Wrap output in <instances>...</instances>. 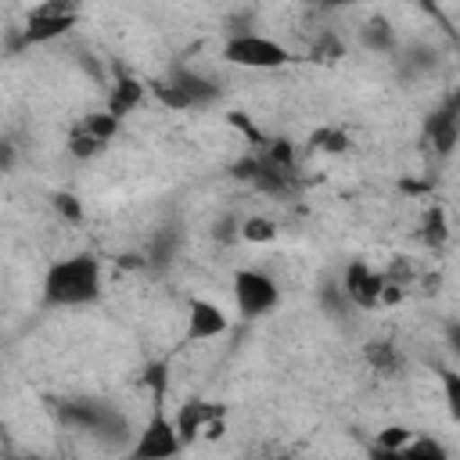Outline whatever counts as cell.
I'll list each match as a JSON object with an SVG mask.
<instances>
[{
    "mask_svg": "<svg viewBox=\"0 0 460 460\" xmlns=\"http://www.w3.org/2000/svg\"><path fill=\"white\" fill-rule=\"evenodd\" d=\"M104 291V270L93 252H75L47 266L40 295L47 309H83L93 305Z\"/></svg>",
    "mask_w": 460,
    "mask_h": 460,
    "instance_id": "cell-1",
    "label": "cell"
},
{
    "mask_svg": "<svg viewBox=\"0 0 460 460\" xmlns=\"http://www.w3.org/2000/svg\"><path fill=\"white\" fill-rule=\"evenodd\" d=\"M58 424L93 435L104 449H126V435H129V417L111 406L108 399H93V395H75V399H58L54 406Z\"/></svg>",
    "mask_w": 460,
    "mask_h": 460,
    "instance_id": "cell-2",
    "label": "cell"
},
{
    "mask_svg": "<svg viewBox=\"0 0 460 460\" xmlns=\"http://www.w3.org/2000/svg\"><path fill=\"white\" fill-rule=\"evenodd\" d=\"M176 453H183V442H180V431L172 424V413H165V395H151V413L140 424L137 438L126 446V456H133V460H165V456H176Z\"/></svg>",
    "mask_w": 460,
    "mask_h": 460,
    "instance_id": "cell-3",
    "label": "cell"
},
{
    "mask_svg": "<svg viewBox=\"0 0 460 460\" xmlns=\"http://www.w3.org/2000/svg\"><path fill=\"white\" fill-rule=\"evenodd\" d=\"M230 291H234V309L241 320H262L280 305V284L259 266L234 270Z\"/></svg>",
    "mask_w": 460,
    "mask_h": 460,
    "instance_id": "cell-4",
    "label": "cell"
},
{
    "mask_svg": "<svg viewBox=\"0 0 460 460\" xmlns=\"http://www.w3.org/2000/svg\"><path fill=\"white\" fill-rule=\"evenodd\" d=\"M223 61L237 65V68H255V72H273L284 68L291 61V50L284 43H277L266 32H244V36H226L223 40Z\"/></svg>",
    "mask_w": 460,
    "mask_h": 460,
    "instance_id": "cell-5",
    "label": "cell"
},
{
    "mask_svg": "<svg viewBox=\"0 0 460 460\" xmlns=\"http://www.w3.org/2000/svg\"><path fill=\"white\" fill-rule=\"evenodd\" d=\"M79 22V7L75 0H43L29 11L25 18V29H22V47H43V43H54L61 40L65 32H72Z\"/></svg>",
    "mask_w": 460,
    "mask_h": 460,
    "instance_id": "cell-6",
    "label": "cell"
},
{
    "mask_svg": "<svg viewBox=\"0 0 460 460\" xmlns=\"http://www.w3.org/2000/svg\"><path fill=\"white\" fill-rule=\"evenodd\" d=\"M230 176L252 183L259 194H273V198H280V194L291 190V176H295V172L273 165L262 151H248V155H241L237 162H230Z\"/></svg>",
    "mask_w": 460,
    "mask_h": 460,
    "instance_id": "cell-7",
    "label": "cell"
},
{
    "mask_svg": "<svg viewBox=\"0 0 460 460\" xmlns=\"http://www.w3.org/2000/svg\"><path fill=\"white\" fill-rule=\"evenodd\" d=\"M341 291H345V298L352 302V309H377L381 305V295H385V284H388V277L381 273V270H374L370 262H363V259H352L349 266H345V273H341Z\"/></svg>",
    "mask_w": 460,
    "mask_h": 460,
    "instance_id": "cell-8",
    "label": "cell"
},
{
    "mask_svg": "<svg viewBox=\"0 0 460 460\" xmlns=\"http://www.w3.org/2000/svg\"><path fill=\"white\" fill-rule=\"evenodd\" d=\"M424 140L431 144L435 155H442V158L453 155V147L460 140V97L456 93H449L435 111H428V119H424Z\"/></svg>",
    "mask_w": 460,
    "mask_h": 460,
    "instance_id": "cell-9",
    "label": "cell"
},
{
    "mask_svg": "<svg viewBox=\"0 0 460 460\" xmlns=\"http://www.w3.org/2000/svg\"><path fill=\"white\" fill-rule=\"evenodd\" d=\"M162 79L176 86V93L183 97L187 108H208V104H216L223 97V86L212 75H205V72H198L190 65H172Z\"/></svg>",
    "mask_w": 460,
    "mask_h": 460,
    "instance_id": "cell-10",
    "label": "cell"
},
{
    "mask_svg": "<svg viewBox=\"0 0 460 460\" xmlns=\"http://www.w3.org/2000/svg\"><path fill=\"white\" fill-rule=\"evenodd\" d=\"M226 331H230V316H226V309L219 302L201 298V295H194L187 302V331H183L187 341H212V338H219Z\"/></svg>",
    "mask_w": 460,
    "mask_h": 460,
    "instance_id": "cell-11",
    "label": "cell"
},
{
    "mask_svg": "<svg viewBox=\"0 0 460 460\" xmlns=\"http://www.w3.org/2000/svg\"><path fill=\"white\" fill-rule=\"evenodd\" d=\"M223 413H226V406L208 402V399H187V402H180L176 413H172V424H176V431H180L183 449H187L190 442H198L201 431H205V424L216 420V417H223Z\"/></svg>",
    "mask_w": 460,
    "mask_h": 460,
    "instance_id": "cell-12",
    "label": "cell"
},
{
    "mask_svg": "<svg viewBox=\"0 0 460 460\" xmlns=\"http://www.w3.org/2000/svg\"><path fill=\"white\" fill-rule=\"evenodd\" d=\"M144 101H147V83L137 79L133 72H119V75L111 79V86H108V104H104V111H111L115 119H129Z\"/></svg>",
    "mask_w": 460,
    "mask_h": 460,
    "instance_id": "cell-13",
    "label": "cell"
},
{
    "mask_svg": "<svg viewBox=\"0 0 460 460\" xmlns=\"http://www.w3.org/2000/svg\"><path fill=\"white\" fill-rule=\"evenodd\" d=\"M395 58V68L402 79H424L438 68V50L431 43H406V47H395L392 50Z\"/></svg>",
    "mask_w": 460,
    "mask_h": 460,
    "instance_id": "cell-14",
    "label": "cell"
},
{
    "mask_svg": "<svg viewBox=\"0 0 460 460\" xmlns=\"http://www.w3.org/2000/svg\"><path fill=\"white\" fill-rule=\"evenodd\" d=\"M180 248H183V230H180V226H158V230L151 234V241H147L144 266L155 270V273H162V270H169V266L176 262Z\"/></svg>",
    "mask_w": 460,
    "mask_h": 460,
    "instance_id": "cell-15",
    "label": "cell"
},
{
    "mask_svg": "<svg viewBox=\"0 0 460 460\" xmlns=\"http://www.w3.org/2000/svg\"><path fill=\"white\" fill-rule=\"evenodd\" d=\"M359 43L367 54H392L399 47V32L385 14H370L359 25Z\"/></svg>",
    "mask_w": 460,
    "mask_h": 460,
    "instance_id": "cell-16",
    "label": "cell"
},
{
    "mask_svg": "<svg viewBox=\"0 0 460 460\" xmlns=\"http://www.w3.org/2000/svg\"><path fill=\"white\" fill-rule=\"evenodd\" d=\"M410 435H413V431H410L406 424H388V428L377 431L370 453H374V456H388V460H402V446L410 442Z\"/></svg>",
    "mask_w": 460,
    "mask_h": 460,
    "instance_id": "cell-17",
    "label": "cell"
},
{
    "mask_svg": "<svg viewBox=\"0 0 460 460\" xmlns=\"http://www.w3.org/2000/svg\"><path fill=\"white\" fill-rule=\"evenodd\" d=\"M363 359L377 370V374H395L399 370V352H395V345L392 341H385V338H377V341H367L363 345Z\"/></svg>",
    "mask_w": 460,
    "mask_h": 460,
    "instance_id": "cell-18",
    "label": "cell"
},
{
    "mask_svg": "<svg viewBox=\"0 0 460 460\" xmlns=\"http://www.w3.org/2000/svg\"><path fill=\"white\" fill-rule=\"evenodd\" d=\"M75 126H83L90 137H97V140L111 144V140H115V133L122 129V119H115L111 111H104V108H101V111H90V115H83Z\"/></svg>",
    "mask_w": 460,
    "mask_h": 460,
    "instance_id": "cell-19",
    "label": "cell"
},
{
    "mask_svg": "<svg viewBox=\"0 0 460 460\" xmlns=\"http://www.w3.org/2000/svg\"><path fill=\"white\" fill-rule=\"evenodd\" d=\"M402 456H410V460H449V446H442L438 438H431V435H410V442L402 446Z\"/></svg>",
    "mask_w": 460,
    "mask_h": 460,
    "instance_id": "cell-20",
    "label": "cell"
},
{
    "mask_svg": "<svg viewBox=\"0 0 460 460\" xmlns=\"http://www.w3.org/2000/svg\"><path fill=\"white\" fill-rule=\"evenodd\" d=\"M104 151H108L104 140L90 137L83 126H72V133H68V155H72V158H79V162H93V158L104 155Z\"/></svg>",
    "mask_w": 460,
    "mask_h": 460,
    "instance_id": "cell-21",
    "label": "cell"
},
{
    "mask_svg": "<svg viewBox=\"0 0 460 460\" xmlns=\"http://www.w3.org/2000/svg\"><path fill=\"white\" fill-rule=\"evenodd\" d=\"M277 234H280V226L270 216H248V219H241V241H248V244H270V241H277Z\"/></svg>",
    "mask_w": 460,
    "mask_h": 460,
    "instance_id": "cell-22",
    "label": "cell"
},
{
    "mask_svg": "<svg viewBox=\"0 0 460 460\" xmlns=\"http://www.w3.org/2000/svg\"><path fill=\"white\" fill-rule=\"evenodd\" d=\"M316 302H320V309H323L331 320H341L345 313H352V302L345 298V291H341V284H338V280L323 284V288L316 291Z\"/></svg>",
    "mask_w": 460,
    "mask_h": 460,
    "instance_id": "cell-23",
    "label": "cell"
},
{
    "mask_svg": "<svg viewBox=\"0 0 460 460\" xmlns=\"http://www.w3.org/2000/svg\"><path fill=\"white\" fill-rule=\"evenodd\" d=\"M255 29H259L255 7H234V11L223 18V36H244V32H255Z\"/></svg>",
    "mask_w": 460,
    "mask_h": 460,
    "instance_id": "cell-24",
    "label": "cell"
},
{
    "mask_svg": "<svg viewBox=\"0 0 460 460\" xmlns=\"http://www.w3.org/2000/svg\"><path fill=\"white\" fill-rule=\"evenodd\" d=\"M262 155H266L273 165H280V169H291V172H295V144H291L288 137H270V140L262 144Z\"/></svg>",
    "mask_w": 460,
    "mask_h": 460,
    "instance_id": "cell-25",
    "label": "cell"
},
{
    "mask_svg": "<svg viewBox=\"0 0 460 460\" xmlns=\"http://www.w3.org/2000/svg\"><path fill=\"white\" fill-rule=\"evenodd\" d=\"M50 205H54V212L61 216V219H68V223H83V201L72 194V190H54L50 194Z\"/></svg>",
    "mask_w": 460,
    "mask_h": 460,
    "instance_id": "cell-26",
    "label": "cell"
},
{
    "mask_svg": "<svg viewBox=\"0 0 460 460\" xmlns=\"http://www.w3.org/2000/svg\"><path fill=\"white\" fill-rule=\"evenodd\" d=\"M420 237H424V244H431V248H442V244H446L449 230H446V216H442V208H431V212L424 216Z\"/></svg>",
    "mask_w": 460,
    "mask_h": 460,
    "instance_id": "cell-27",
    "label": "cell"
},
{
    "mask_svg": "<svg viewBox=\"0 0 460 460\" xmlns=\"http://www.w3.org/2000/svg\"><path fill=\"white\" fill-rule=\"evenodd\" d=\"M212 237H216L219 244H234V241H241V219H237L234 212H223V216L212 223Z\"/></svg>",
    "mask_w": 460,
    "mask_h": 460,
    "instance_id": "cell-28",
    "label": "cell"
},
{
    "mask_svg": "<svg viewBox=\"0 0 460 460\" xmlns=\"http://www.w3.org/2000/svg\"><path fill=\"white\" fill-rule=\"evenodd\" d=\"M442 392H446V406H449V417L460 420V374L453 367L442 370Z\"/></svg>",
    "mask_w": 460,
    "mask_h": 460,
    "instance_id": "cell-29",
    "label": "cell"
},
{
    "mask_svg": "<svg viewBox=\"0 0 460 460\" xmlns=\"http://www.w3.org/2000/svg\"><path fill=\"white\" fill-rule=\"evenodd\" d=\"M313 147H320V151H345L349 137L341 129H316L313 133Z\"/></svg>",
    "mask_w": 460,
    "mask_h": 460,
    "instance_id": "cell-30",
    "label": "cell"
},
{
    "mask_svg": "<svg viewBox=\"0 0 460 460\" xmlns=\"http://www.w3.org/2000/svg\"><path fill=\"white\" fill-rule=\"evenodd\" d=\"M14 165H18V144L11 137H0V176L14 172Z\"/></svg>",
    "mask_w": 460,
    "mask_h": 460,
    "instance_id": "cell-31",
    "label": "cell"
},
{
    "mask_svg": "<svg viewBox=\"0 0 460 460\" xmlns=\"http://www.w3.org/2000/svg\"><path fill=\"white\" fill-rule=\"evenodd\" d=\"M144 385H151V395H165V363H151L144 370Z\"/></svg>",
    "mask_w": 460,
    "mask_h": 460,
    "instance_id": "cell-32",
    "label": "cell"
},
{
    "mask_svg": "<svg viewBox=\"0 0 460 460\" xmlns=\"http://www.w3.org/2000/svg\"><path fill=\"white\" fill-rule=\"evenodd\" d=\"M331 7H352V4H367V0H327Z\"/></svg>",
    "mask_w": 460,
    "mask_h": 460,
    "instance_id": "cell-33",
    "label": "cell"
}]
</instances>
